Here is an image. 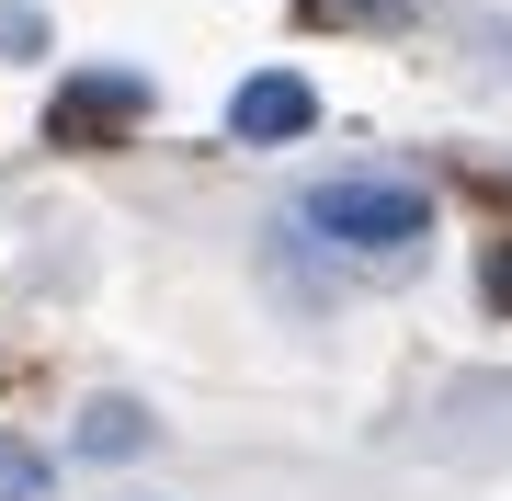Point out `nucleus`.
Returning <instances> with one entry per match:
<instances>
[{"instance_id":"1","label":"nucleus","mask_w":512,"mask_h":501,"mask_svg":"<svg viewBox=\"0 0 512 501\" xmlns=\"http://www.w3.org/2000/svg\"><path fill=\"white\" fill-rule=\"evenodd\" d=\"M296 228L330 251H353V262H399L421 251V228H433V194L410 183V171H330V183L296 194Z\"/></svg>"},{"instance_id":"2","label":"nucleus","mask_w":512,"mask_h":501,"mask_svg":"<svg viewBox=\"0 0 512 501\" xmlns=\"http://www.w3.org/2000/svg\"><path fill=\"white\" fill-rule=\"evenodd\" d=\"M126 126H148V80L137 69H80V80H57V103H46L57 149H114Z\"/></svg>"},{"instance_id":"3","label":"nucleus","mask_w":512,"mask_h":501,"mask_svg":"<svg viewBox=\"0 0 512 501\" xmlns=\"http://www.w3.org/2000/svg\"><path fill=\"white\" fill-rule=\"evenodd\" d=\"M308 126H319V92L296 69H251L228 92V137H239V149H285V137H308Z\"/></svg>"},{"instance_id":"4","label":"nucleus","mask_w":512,"mask_h":501,"mask_svg":"<svg viewBox=\"0 0 512 501\" xmlns=\"http://www.w3.org/2000/svg\"><path fill=\"white\" fill-rule=\"evenodd\" d=\"M296 12L319 35H387V23H410V0H296Z\"/></svg>"},{"instance_id":"5","label":"nucleus","mask_w":512,"mask_h":501,"mask_svg":"<svg viewBox=\"0 0 512 501\" xmlns=\"http://www.w3.org/2000/svg\"><path fill=\"white\" fill-rule=\"evenodd\" d=\"M137 445H148V422H137L126 399H103L92 422H80V456H103V467H114V456H137Z\"/></svg>"},{"instance_id":"6","label":"nucleus","mask_w":512,"mask_h":501,"mask_svg":"<svg viewBox=\"0 0 512 501\" xmlns=\"http://www.w3.org/2000/svg\"><path fill=\"white\" fill-rule=\"evenodd\" d=\"M0 501H46V456L23 433H0Z\"/></svg>"},{"instance_id":"7","label":"nucleus","mask_w":512,"mask_h":501,"mask_svg":"<svg viewBox=\"0 0 512 501\" xmlns=\"http://www.w3.org/2000/svg\"><path fill=\"white\" fill-rule=\"evenodd\" d=\"M490 308H512V240L490 251Z\"/></svg>"}]
</instances>
